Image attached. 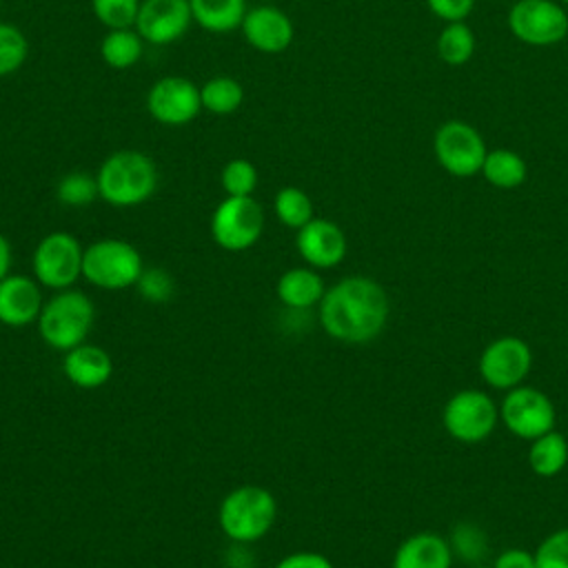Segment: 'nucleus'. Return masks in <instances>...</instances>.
<instances>
[{
	"label": "nucleus",
	"mask_w": 568,
	"mask_h": 568,
	"mask_svg": "<svg viewBox=\"0 0 568 568\" xmlns=\"http://www.w3.org/2000/svg\"><path fill=\"white\" fill-rule=\"evenodd\" d=\"M390 315V302L379 282L366 275H348L326 288L317 304L320 326L344 344L375 339Z\"/></svg>",
	"instance_id": "f257e3e1"
},
{
	"label": "nucleus",
	"mask_w": 568,
	"mask_h": 568,
	"mask_svg": "<svg viewBox=\"0 0 568 568\" xmlns=\"http://www.w3.org/2000/svg\"><path fill=\"white\" fill-rule=\"evenodd\" d=\"M100 200L118 209L144 204L158 189L155 162L133 149H122L102 160L95 173Z\"/></svg>",
	"instance_id": "f03ea898"
},
{
	"label": "nucleus",
	"mask_w": 568,
	"mask_h": 568,
	"mask_svg": "<svg viewBox=\"0 0 568 568\" xmlns=\"http://www.w3.org/2000/svg\"><path fill=\"white\" fill-rule=\"evenodd\" d=\"M95 320L91 297L78 288L55 291L38 315V335L53 351L67 353L87 342Z\"/></svg>",
	"instance_id": "7ed1b4c3"
},
{
	"label": "nucleus",
	"mask_w": 568,
	"mask_h": 568,
	"mask_svg": "<svg viewBox=\"0 0 568 568\" xmlns=\"http://www.w3.org/2000/svg\"><path fill=\"white\" fill-rule=\"evenodd\" d=\"M277 519V501L264 486L244 484L224 495L217 508L220 530L233 544H253L262 539Z\"/></svg>",
	"instance_id": "20e7f679"
},
{
	"label": "nucleus",
	"mask_w": 568,
	"mask_h": 568,
	"mask_svg": "<svg viewBox=\"0 0 568 568\" xmlns=\"http://www.w3.org/2000/svg\"><path fill=\"white\" fill-rule=\"evenodd\" d=\"M144 271L140 251L118 237H102L84 246L82 277L104 291H122L135 286Z\"/></svg>",
	"instance_id": "39448f33"
},
{
	"label": "nucleus",
	"mask_w": 568,
	"mask_h": 568,
	"mask_svg": "<svg viewBox=\"0 0 568 568\" xmlns=\"http://www.w3.org/2000/svg\"><path fill=\"white\" fill-rule=\"evenodd\" d=\"M84 246L73 233L51 231L33 248L31 268L40 286L51 291L73 288L82 277Z\"/></svg>",
	"instance_id": "423d86ee"
},
{
	"label": "nucleus",
	"mask_w": 568,
	"mask_h": 568,
	"mask_svg": "<svg viewBox=\"0 0 568 568\" xmlns=\"http://www.w3.org/2000/svg\"><path fill=\"white\" fill-rule=\"evenodd\" d=\"M499 422V406L479 388H464L448 397L442 410L446 433L462 444H479L488 439Z\"/></svg>",
	"instance_id": "0eeeda50"
},
{
	"label": "nucleus",
	"mask_w": 568,
	"mask_h": 568,
	"mask_svg": "<svg viewBox=\"0 0 568 568\" xmlns=\"http://www.w3.org/2000/svg\"><path fill=\"white\" fill-rule=\"evenodd\" d=\"M264 231V211L253 195H226L211 215L213 242L231 253L246 251L257 244Z\"/></svg>",
	"instance_id": "6e6552de"
},
{
	"label": "nucleus",
	"mask_w": 568,
	"mask_h": 568,
	"mask_svg": "<svg viewBox=\"0 0 568 568\" xmlns=\"http://www.w3.org/2000/svg\"><path fill=\"white\" fill-rule=\"evenodd\" d=\"M433 151L437 164L455 178H470L479 173L488 153L481 133L464 120L444 122L435 131Z\"/></svg>",
	"instance_id": "1a4fd4ad"
},
{
	"label": "nucleus",
	"mask_w": 568,
	"mask_h": 568,
	"mask_svg": "<svg viewBox=\"0 0 568 568\" xmlns=\"http://www.w3.org/2000/svg\"><path fill=\"white\" fill-rule=\"evenodd\" d=\"M499 419L515 437L532 442L555 428L557 413L544 390L519 384L506 390L499 404Z\"/></svg>",
	"instance_id": "9d476101"
},
{
	"label": "nucleus",
	"mask_w": 568,
	"mask_h": 568,
	"mask_svg": "<svg viewBox=\"0 0 568 568\" xmlns=\"http://www.w3.org/2000/svg\"><path fill=\"white\" fill-rule=\"evenodd\" d=\"M510 33L530 47H550L566 38L568 13L555 0H517L508 11Z\"/></svg>",
	"instance_id": "9b49d317"
},
{
	"label": "nucleus",
	"mask_w": 568,
	"mask_h": 568,
	"mask_svg": "<svg viewBox=\"0 0 568 568\" xmlns=\"http://www.w3.org/2000/svg\"><path fill=\"white\" fill-rule=\"evenodd\" d=\"M477 366L481 379L490 388L510 390L528 377L532 368V351L521 337L504 335L486 344Z\"/></svg>",
	"instance_id": "f8f14e48"
},
{
	"label": "nucleus",
	"mask_w": 568,
	"mask_h": 568,
	"mask_svg": "<svg viewBox=\"0 0 568 568\" xmlns=\"http://www.w3.org/2000/svg\"><path fill=\"white\" fill-rule=\"evenodd\" d=\"M146 111L164 126H184L202 111L200 87L182 75H164L151 84Z\"/></svg>",
	"instance_id": "ddd939ff"
},
{
	"label": "nucleus",
	"mask_w": 568,
	"mask_h": 568,
	"mask_svg": "<svg viewBox=\"0 0 568 568\" xmlns=\"http://www.w3.org/2000/svg\"><path fill=\"white\" fill-rule=\"evenodd\" d=\"M193 16L189 0H142L135 31L144 42L164 47L178 42L191 27Z\"/></svg>",
	"instance_id": "4468645a"
},
{
	"label": "nucleus",
	"mask_w": 568,
	"mask_h": 568,
	"mask_svg": "<svg viewBox=\"0 0 568 568\" xmlns=\"http://www.w3.org/2000/svg\"><path fill=\"white\" fill-rule=\"evenodd\" d=\"M295 248L311 268H333L346 257L348 242L335 222L313 217L297 231Z\"/></svg>",
	"instance_id": "2eb2a0df"
},
{
	"label": "nucleus",
	"mask_w": 568,
	"mask_h": 568,
	"mask_svg": "<svg viewBox=\"0 0 568 568\" xmlns=\"http://www.w3.org/2000/svg\"><path fill=\"white\" fill-rule=\"evenodd\" d=\"M240 31L244 40L260 53H282L291 47L295 36L291 18L273 4L246 9Z\"/></svg>",
	"instance_id": "dca6fc26"
},
{
	"label": "nucleus",
	"mask_w": 568,
	"mask_h": 568,
	"mask_svg": "<svg viewBox=\"0 0 568 568\" xmlns=\"http://www.w3.org/2000/svg\"><path fill=\"white\" fill-rule=\"evenodd\" d=\"M44 306L42 286L36 277L9 273L0 282V324L20 328L38 322V315Z\"/></svg>",
	"instance_id": "f3484780"
},
{
	"label": "nucleus",
	"mask_w": 568,
	"mask_h": 568,
	"mask_svg": "<svg viewBox=\"0 0 568 568\" xmlns=\"http://www.w3.org/2000/svg\"><path fill=\"white\" fill-rule=\"evenodd\" d=\"M62 373L73 386L93 390V388L104 386L111 379L113 362H111V355L102 346L84 342L64 353Z\"/></svg>",
	"instance_id": "a211bd4d"
},
{
	"label": "nucleus",
	"mask_w": 568,
	"mask_h": 568,
	"mask_svg": "<svg viewBox=\"0 0 568 568\" xmlns=\"http://www.w3.org/2000/svg\"><path fill=\"white\" fill-rule=\"evenodd\" d=\"M453 548L448 539L437 532H415L406 537L393 557V568H450Z\"/></svg>",
	"instance_id": "6ab92c4d"
},
{
	"label": "nucleus",
	"mask_w": 568,
	"mask_h": 568,
	"mask_svg": "<svg viewBox=\"0 0 568 568\" xmlns=\"http://www.w3.org/2000/svg\"><path fill=\"white\" fill-rule=\"evenodd\" d=\"M326 293L324 280L317 268L311 266H295L280 275L275 284L277 300L291 311H308L317 306Z\"/></svg>",
	"instance_id": "aec40b11"
},
{
	"label": "nucleus",
	"mask_w": 568,
	"mask_h": 568,
	"mask_svg": "<svg viewBox=\"0 0 568 568\" xmlns=\"http://www.w3.org/2000/svg\"><path fill=\"white\" fill-rule=\"evenodd\" d=\"M193 22L211 33H229L240 29L246 0H189Z\"/></svg>",
	"instance_id": "412c9836"
},
{
	"label": "nucleus",
	"mask_w": 568,
	"mask_h": 568,
	"mask_svg": "<svg viewBox=\"0 0 568 568\" xmlns=\"http://www.w3.org/2000/svg\"><path fill=\"white\" fill-rule=\"evenodd\" d=\"M568 464V439L555 428L530 442L528 466L539 477H555Z\"/></svg>",
	"instance_id": "4be33fe9"
},
{
	"label": "nucleus",
	"mask_w": 568,
	"mask_h": 568,
	"mask_svg": "<svg viewBox=\"0 0 568 568\" xmlns=\"http://www.w3.org/2000/svg\"><path fill=\"white\" fill-rule=\"evenodd\" d=\"M142 53H144V40L135 31V27L106 29L100 42V55L104 64H109L111 69H129L140 62Z\"/></svg>",
	"instance_id": "5701e85b"
},
{
	"label": "nucleus",
	"mask_w": 568,
	"mask_h": 568,
	"mask_svg": "<svg viewBox=\"0 0 568 568\" xmlns=\"http://www.w3.org/2000/svg\"><path fill=\"white\" fill-rule=\"evenodd\" d=\"M479 173L488 184L497 189H517L526 182L528 166L519 153L510 149H495L486 153Z\"/></svg>",
	"instance_id": "b1692460"
},
{
	"label": "nucleus",
	"mask_w": 568,
	"mask_h": 568,
	"mask_svg": "<svg viewBox=\"0 0 568 568\" xmlns=\"http://www.w3.org/2000/svg\"><path fill=\"white\" fill-rule=\"evenodd\" d=\"M202 109L213 115H231L244 102V87L231 75H215L200 87Z\"/></svg>",
	"instance_id": "393cba45"
},
{
	"label": "nucleus",
	"mask_w": 568,
	"mask_h": 568,
	"mask_svg": "<svg viewBox=\"0 0 568 568\" xmlns=\"http://www.w3.org/2000/svg\"><path fill=\"white\" fill-rule=\"evenodd\" d=\"M475 33L473 29L459 20V22H446V27L437 36V55L442 62L450 67L466 64L475 53Z\"/></svg>",
	"instance_id": "a878e982"
},
{
	"label": "nucleus",
	"mask_w": 568,
	"mask_h": 568,
	"mask_svg": "<svg viewBox=\"0 0 568 568\" xmlns=\"http://www.w3.org/2000/svg\"><path fill=\"white\" fill-rule=\"evenodd\" d=\"M273 211L286 229H295V231H300L304 224H308L315 217L313 200L300 186H282L275 193Z\"/></svg>",
	"instance_id": "bb28decb"
},
{
	"label": "nucleus",
	"mask_w": 568,
	"mask_h": 568,
	"mask_svg": "<svg viewBox=\"0 0 568 568\" xmlns=\"http://www.w3.org/2000/svg\"><path fill=\"white\" fill-rule=\"evenodd\" d=\"M98 197H100L98 180L87 171H71L62 175L55 184V200L64 206H73V209L89 206Z\"/></svg>",
	"instance_id": "cd10ccee"
},
{
	"label": "nucleus",
	"mask_w": 568,
	"mask_h": 568,
	"mask_svg": "<svg viewBox=\"0 0 568 568\" xmlns=\"http://www.w3.org/2000/svg\"><path fill=\"white\" fill-rule=\"evenodd\" d=\"M29 55L27 36L9 22H0V78L16 73Z\"/></svg>",
	"instance_id": "c85d7f7f"
},
{
	"label": "nucleus",
	"mask_w": 568,
	"mask_h": 568,
	"mask_svg": "<svg viewBox=\"0 0 568 568\" xmlns=\"http://www.w3.org/2000/svg\"><path fill=\"white\" fill-rule=\"evenodd\" d=\"M220 184L226 195H235V197L253 195V191L257 189V169L251 160L233 158L222 166Z\"/></svg>",
	"instance_id": "c756f323"
},
{
	"label": "nucleus",
	"mask_w": 568,
	"mask_h": 568,
	"mask_svg": "<svg viewBox=\"0 0 568 568\" xmlns=\"http://www.w3.org/2000/svg\"><path fill=\"white\" fill-rule=\"evenodd\" d=\"M142 0H91V11L106 29L135 27Z\"/></svg>",
	"instance_id": "7c9ffc66"
},
{
	"label": "nucleus",
	"mask_w": 568,
	"mask_h": 568,
	"mask_svg": "<svg viewBox=\"0 0 568 568\" xmlns=\"http://www.w3.org/2000/svg\"><path fill=\"white\" fill-rule=\"evenodd\" d=\"M448 544L453 548V555H459L464 561H477L479 557L486 555V548H488L484 530L468 521L455 526Z\"/></svg>",
	"instance_id": "2f4dec72"
},
{
	"label": "nucleus",
	"mask_w": 568,
	"mask_h": 568,
	"mask_svg": "<svg viewBox=\"0 0 568 568\" xmlns=\"http://www.w3.org/2000/svg\"><path fill=\"white\" fill-rule=\"evenodd\" d=\"M537 568H568V528H559L541 539L535 550Z\"/></svg>",
	"instance_id": "473e14b6"
},
{
	"label": "nucleus",
	"mask_w": 568,
	"mask_h": 568,
	"mask_svg": "<svg viewBox=\"0 0 568 568\" xmlns=\"http://www.w3.org/2000/svg\"><path fill=\"white\" fill-rule=\"evenodd\" d=\"M135 288L146 302L160 304V302H166L173 295L175 284H173V277L169 275V271H164L160 266H151V268L142 271Z\"/></svg>",
	"instance_id": "72a5a7b5"
},
{
	"label": "nucleus",
	"mask_w": 568,
	"mask_h": 568,
	"mask_svg": "<svg viewBox=\"0 0 568 568\" xmlns=\"http://www.w3.org/2000/svg\"><path fill=\"white\" fill-rule=\"evenodd\" d=\"M426 4L444 22H459L473 11L475 0H426Z\"/></svg>",
	"instance_id": "f704fd0d"
},
{
	"label": "nucleus",
	"mask_w": 568,
	"mask_h": 568,
	"mask_svg": "<svg viewBox=\"0 0 568 568\" xmlns=\"http://www.w3.org/2000/svg\"><path fill=\"white\" fill-rule=\"evenodd\" d=\"M275 568H335L331 564V559L322 552H313V550H300V552H291L286 557H282Z\"/></svg>",
	"instance_id": "c9c22d12"
},
{
	"label": "nucleus",
	"mask_w": 568,
	"mask_h": 568,
	"mask_svg": "<svg viewBox=\"0 0 568 568\" xmlns=\"http://www.w3.org/2000/svg\"><path fill=\"white\" fill-rule=\"evenodd\" d=\"M490 568H537L535 552L526 548H506L497 555Z\"/></svg>",
	"instance_id": "e433bc0d"
},
{
	"label": "nucleus",
	"mask_w": 568,
	"mask_h": 568,
	"mask_svg": "<svg viewBox=\"0 0 568 568\" xmlns=\"http://www.w3.org/2000/svg\"><path fill=\"white\" fill-rule=\"evenodd\" d=\"M11 244L7 235L0 231V282L11 273Z\"/></svg>",
	"instance_id": "4c0bfd02"
},
{
	"label": "nucleus",
	"mask_w": 568,
	"mask_h": 568,
	"mask_svg": "<svg viewBox=\"0 0 568 568\" xmlns=\"http://www.w3.org/2000/svg\"><path fill=\"white\" fill-rule=\"evenodd\" d=\"M561 2H564V4H568V0H561Z\"/></svg>",
	"instance_id": "58836bf2"
},
{
	"label": "nucleus",
	"mask_w": 568,
	"mask_h": 568,
	"mask_svg": "<svg viewBox=\"0 0 568 568\" xmlns=\"http://www.w3.org/2000/svg\"><path fill=\"white\" fill-rule=\"evenodd\" d=\"M475 568H486V566H475Z\"/></svg>",
	"instance_id": "ea45409f"
}]
</instances>
